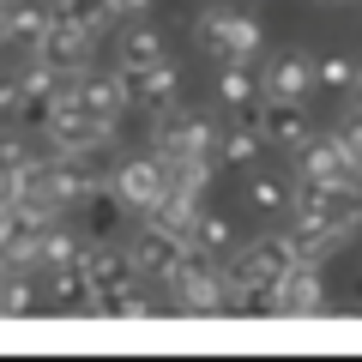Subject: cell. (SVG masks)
<instances>
[{
    "instance_id": "6da1fadb",
    "label": "cell",
    "mask_w": 362,
    "mask_h": 362,
    "mask_svg": "<svg viewBox=\"0 0 362 362\" xmlns=\"http://www.w3.org/2000/svg\"><path fill=\"white\" fill-rule=\"evenodd\" d=\"M194 49L206 54L211 66L218 61H254V54L266 49V25H259L254 13H242V6H206V13L194 18Z\"/></svg>"
},
{
    "instance_id": "7a4b0ae2",
    "label": "cell",
    "mask_w": 362,
    "mask_h": 362,
    "mask_svg": "<svg viewBox=\"0 0 362 362\" xmlns=\"http://www.w3.org/2000/svg\"><path fill=\"white\" fill-rule=\"evenodd\" d=\"M90 187H97V175H90V169L78 163V157H54V151H37V157L25 163V199L49 206L54 218H61V211H78Z\"/></svg>"
},
{
    "instance_id": "3957f363",
    "label": "cell",
    "mask_w": 362,
    "mask_h": 362,
    "mask_svg": "<svg viewBox=\"0 0 362 362\" xmlns=\"http://www.w3.org/2000/svg\"><path fill=\"white\" fill-rule=\"evenodd\" d=\"M163 290L181 314H218L223 308V266L211 254H199V247H187V259L169 272Z\"/></svg>"
},
{
    "instance_id": "277c9868",
    "label": "cell",
    "mask_w": 362,
    "mask_h": 362,
    "mask_svg": "<svg viewBox=\"0 0 362 362\" xmlns=\"http://www.w3.org/2000/svg\"><path fill=\"white\" fill-rule=\"evenodd\" d=\"M127 254H133V272L145 284H169V272L187 259V235H175L157 218H139V230L127 235Z\"/></svg>"
},
{
    "instance_id": "5b68a950",
    "label": "cell",
    "mask_w": 362,
    "mask_h": 362,
    "mask_svg": "<svg viewBox=\"0 0 362 362\" xmlns=\"http://www.w3.org/2000/svg\"><path fill=\"white\" fill-rule=\"evenodd\" d=\"M218 121L199 115V109H169L151 127V151L157 157H218Z\"/></svg>"
},
{
    "instance_id": "8992f818",
    "label": "cell",
    "mask_w": 362,
    "mask_h": 362,
    "mask_svg": "<svg viewBox=\"0 0 362 362\" xmlns=\"http://www.w3.org/2000/svg\"><path fill=\"white\" fill-rule=\"evenodd\" d=\"M115 139H121L115 121H103V115H54L49 133H42V145H49L54 157H78V163L115 151Z\"/></svg>"
},
{
    "instance_id": "52a82bcc",
    "label": "cell",
    "mask_w": 362,
    "mask_h": 362,
    "mask_svg": "<svg viewBox=\"0 0 362 362\" xmlns=\"http://www.w3.org/2000/svg\"><path fill=\"white\" fill-rule=\"evenodd\" d=\"M109 181H115V194L127 199V211H139V218H145V211H157V206H163V194H169V169H163V157H157V151L121 157Z\"/></svg>"
},
{
    "instance_id": "ba28073f",
    "label": "cell",
    "mask_w": 362,
    "mask_h": 362,
    "mask_svg": "<svg viewBox=\"0 0 362 362\" xmlns=\"http://www.w3.org/2000/svg\"><path fill=\"white\" fill-rule=\"evenodd\" d=\"M296 157V181H320V187H362V175H356V163H350V151H344V139L338 133H314L302 151H290Z\"/></svg>"
},
{
    "instance_id": "9c48e42d",
    "label": "cell",
    "mask_w": 362,
    "mask_h": 362,
    "mask_svg": "<svg viewBox=\"0 0 362 362\" xmlns=\"http://www.w3.org/2000/svg\"><path fill=\"white\" fill-rule=\"evenodd\" d=\"M127 78V97H133V109L139 115H151V121H163L169 109H181V73H175V61H157V66H139V73H121Z\"/></svg>"
},
{
    "instance_id": "30bf717a",
    "label": "cell",
    "mask_w": 362,
    "mask_h": 362,
    "mask_svg": "<svg viewBox=\"0 0 362 362\" xmlns=\"http://www.w3.org/2000/svg\"><path fill=\"white\" fill-rule=\"evenodd\" d=\"M254 121H259V133H266V145H284V151H302V145L314 139L308 103H290V97H259Z\"/></svg>"
},
{
    "instance_id": "8fae6325",
    "label": "cell",
    "mask_w": 362,
    "mask_h": 362,
    "mask_svg": "<svg viewBox=\"0 0 362 362\" xmlns=\"http://www.w3.org/2000/svg\"><path fill=\"white\" fill-rule=\"evenodd\" d=\"M78 85V115H103V121H121L133 109L127 97V78H121V66H109V73H73Z\"/></svg>"
},
{
    "instance_id": "7c38bea8",
    "label": "cell",
    "mask_w": 362,
    "mask_h": 362,
    "mask_svg": "<svg viewBox=\"0 0 362 362\" xmlns=\"http://www.w3.org/2000/svg\"><path fill=\"white\" fill-rule=\"evenodd\" d=\"M259 85H266V97H290V103H308L314 90H320V78H314V61L308 54H272L266 66H259Z\"/></svg>"
},
{
    "instance_id": "4fadbf2b",
    "label": "cell",
    "mask_w": 362,
    "mask_h": 362,
    "mask_svg": "<svg viewBox=\"0 0 362 362\" xmlns=\"http://www.w3.org/2000/svg\"><path fill=\"white\" fill-rule=\"evenodd\" d=\"M272 296H278V314H320L326 308V278L314 259H296V266L272 284Z\"/></svg>"
},
{
    "instance_id": "5bb4252c",
    "label": "cell",
    "mask_w": 362,
    "mask_h": 362,
    "mask_svg": "<svg viewBox=\"0 0 362 362\" xmlns=\"http://www.w3.org/2000/svg\"><path fill=\"white\" fill-rule=\"evenodd\" d=\"M49 308L54 314H103V290L90 284L85 266H61V272H49Z\"/></svg>"
},
{
    "instance_id": "9a60e30c",
    "label": "cell",
    "mask_w": 362,
    "mask_h": 362,
    "mask_svg": "<svg viewBox=\"0 0 362 362\" xmlns=\"http://www.w3.org/2000/svg\"><path fill=\"white\" fill-rule=\"evenodd\" d=\"M0 13H6V49L18 54H30L54 25V6H42V0H0Z\"/></svg>"
},
{
    "instance_id": "2e32d148",
    "label": "cell",
    "mask_w": 362,
    "mask_h": 362,
    "mask_svg": "<svg viewBox=\"0 0 362 362\" xmlns=\"http://www.w3.org/2000/svg\"><path fill=\"white\" fill-rule=\"evenodd\" d=\"M90 49H97V37H85V30L61 25V18H54L49 37L37 42V54H42L49 66H61V73H90Z\"/></svg>"
},
{
    "instance_id": "e0dca14e",
    "label": "cell",
    "mask_w": 362,
    "mask_h": 362,
    "mask_svg": "<svg viewBox=\"0 0 362 362\" xmlns=\"http://www.w3.org/2000/svg\"><path fill=\"white\" fill-rule=\"evenodd\" d=\"M218 97L235 109V115H247V121H254L259 97H266V85H259L254 61H218Z\"/></svg>"
},
{
    "instance_id": "ac0fdd59",
    "label": "cell",
    "mask_w": 362,
    "mask_h": 362,
    "mask_svg": "<svg viewBox=\"0 0 362 362\" xmlns=\"http://www.w3.org/2000/svg\"><path fill=\"white\" fill-rule=\"evenodd\" d=\"M290 206H296V175L259 169V175L247 181V211H254V218H290Z\"/></svg>"
},
{
    "instance_id": "d6986e66",
    "label": "cell",
    "mask_w": 362,
    "mask_h": 362,
    "mask_svg": "<svg viewBox=\"0 0 362 362\" xmlns=\"http://www.w3.org/2000/svg\"><path fill=\"white\" fill-rule=\"evenodd\" d=\"M290 235H296V254L314 266H326L332 254H344L356 242V230H338V223H290Z\"/></svg>"
},
{
    "instance_id": "ffe728a7",
    "label": "cell",
    "mask_w": 362,
    "mask_h": 362,
    "mask_svg": "<svg viewBox=\"0 0 362 362\" xmlns=\"http://www.w3.org/2000/svg\"><path fill=\"white\" fill-rule=\"evenodd\" d=\"M259 151H266V133H259V121H247V115H235V127L218 133V163H230V169H254Z\"/></svg>"
},
{
    "instance_id": "44dd1931",
    "label": "cell",
    "mask_w": 362,
    "mask_h": 362,
    "mask_svg": "<svg viewBox=\"0 0 362 362\" xmlns=\"http://www.w3.org/2000/svg\"><path fill=\"white\" fill-rule=\"evenodd\" d=\"M163 61V37H157V25H127L115 37V66L121 73H139V66H157Z\"/></svg>"
},
{
    "instance_id": "7402d4cb",
    "label": "cell",
    "mask_w": 362,
    "mask_h": 362,
    "mask_svg": "<svg viewBox=\"0 0 362 362\" xmlns=\"http://www.w3.org/2000/svg\"><path fill=\"white\" fill-rule=\"evenodd\" d=\"M157 314V296L145 290V278H127V284L103 290V320H151Z\"/></svg>"
},
{
    "instance_id": "603a6c76",
    "label": "cell",
    "mask_w": 362,
    "mask_h": 362,
    "mask_svg": "<svg viewBox=\"0 0 362 362\" xmlns=\"http://www.w3.org/2000/svg\"><path fill=\"white\" fill-rule=\"evenodd\" d=\"M54 18L73 30H85V37H103L109 25H115V0H54Z\"/></svg>"
},
{
    "instance_id": "cb8c5ba5",
    "label": "cell",
    "mask_w": 362,
    "mask_h": 362,
    "mask_svg": "<svg viewBox=\"0 0 362 362\" xmlns=\"http://www.w3.org/2000/svg\"><path fill=\"white\" fill-rule=\"evenodd\" d=\"M78 259H85V235H78V230H66V223L54 218L49 230H42V259H37V272L49 278V272H61V266H78Z\"/></svg>"
},
{
    "instance_id": "d4e9b609",
    "label": "cell",
    "mask_w": 362,
    "mask_h": 362,
    "mask_svg": "<svg viewBox=\"0 0 362 362\" xmlns=\"http://www.w3.org/2000/svg\"><path fill=\"white\" fill-rule=\"evenodd\" d=\"M78 211H85V230H90V235H109V230H121V211H127V199L115 194V181H97Z\"/></svg>"
},
{
    "instance_id": "484cf974",
    "label": "cell",
    "mask_w": 362,
    "mask_h": 362,
    "mask_svg": "<svg viewBox=\"0 0 362 362\" xmlns=\"http://www.w3.org/2000/svg\"><path fill=\"white\" fill-rule=\"evenodd\" d=\"M194 247H199V254H211V259L235 254V223L223 218V211H206V218L194 223Z\"/></svg>"
},
{
    "instance_id": "4316f807",
    "label": "cell",
    "mask_w": 362,
    "mask_h": 362,
    "mask_svg": "<svg viewBox=\"0 0 362 362\" xmlns=\"http://www.w3.org/2000/svg\"><path fill=\"white\" fill-rule=\"evenodd\" d=\"M356 73H362V66L350 61L344 49H326L320 61H314V78H320L326 90H350V85H356Z\"/></svg>"
},
{
    "instance_id": "83f0119b",
    "label": "cell",
    "mask_w": 362,
    "mask_h": 362,
    "mask_svg": "<svg viewBox=\"0 0 362 362\" xmlns=\"http://www.w3.org/2000/svg\"><path fill=\"white\" fill-rule=\"evenodd\" d=\"M30 278H37V272H6V284H0V320H18V314L37 308V296H30Z\"/></svg>"
},
{
    "instance_id": "f1b7e54d",
    "label": "cell",
    "mask_w": 362,
    "mask_h": 362,
    "mask_svg": "<svg viewBox=\"0 0 362 362\" xmlns=\"http://www.w3.org/2000/svg\"><path fill=\"white\" fill-rule=\"evenodd\" d=\"M338 139H344V151H350V163H356V175H362V115H350L344 127H338Z\"/></svg>"
},
{
    "instance_id": "f546056e",
    "label": "cell",
    "mask_w": 362,
    "mask_h": 362,
    "mask_svg": "<svg viewBox=\"0 0 362 362\" xmlns=\"http://www.w3.org/2000/svg\"><path fill=\"white\" fill-rule=\"evenodd\" d=\"M151 0H115V13H145Z\"/></svg>"
},
{
    "instance_id": "4dcf8cb0",
    "label": "cell",
    "mask_w": 362,
    "mask_h": 362,
    "mask_svg": "<svg viewBox=\"0 0 362 362\" xmlns=\"http://www.w3.org/2000/svg\"><path fill=\"white\" fill-rule=\"evenodd\" d=\"M6 235H13V211L0 206V247H6Z\"/></svg>"
},
{
    "instance_id": "1f68e13d",
    "label": "cell",
    "mask_w": 362,
    "mask_h": 362,
    "mask_svg": "<svg viewBox=\"0 0 362 362\" xmlns=\"http://www.w3.org/2000/svg\"><path fill=\"white\" fill-rule=\"evenodd\" d=\"M350 103H356V109H362V73H356V85H350Z\"/></svg>"
},
{
    "instance_id": "d6a6232c",
    "label": "cell",
    "mask_w": 362,
    "mask_h": 362,
    "mask_svg": "<svg viewBox=\"0 0 362 362\" xmlns=\"http://www.w3.org/2000/svg\"><path fill=\"white\" fill-rule=\"evenodd\" d=\"M320 6H362V0H320Z\"/></svg>"
},
{
    "instance_id": "836d02e7",
    "label": "cell",
    "mask_w": 362,
    "mask_h": 362,
    "mask_svg": "<svg viewBox=\"0 0 362 362\" xmlns=\"http://www.w3.org/2000/svg\"><path fill=\"white\" fill-rule=\"evenodd\" d=\"M0 49H6V13H0Z\"/></svg>"
}]
</instances>
